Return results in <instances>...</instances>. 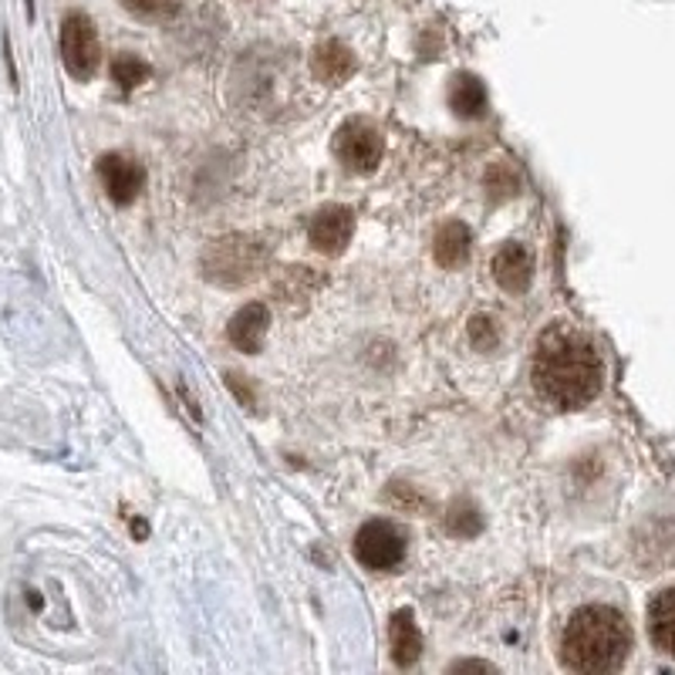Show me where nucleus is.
Returning <instances> with one entry per match:
<instances>
[{
	"instance_id": "nucleus-7",
	"label": "nucleus",
	"mask_w": 675,
	"mask_h": 675,
	"mask_svg": "<svg viewBox=\"0 0 675 675\" xmlns=\"http://www.w3.org/2000/svg\"><path fill=\"white\" fill-rule=\"evenodd\" d=\"M98 176L105 183L108 199L119 203V206H129L143 193V186H146L143 166L133 163V159H126V156H116V153H108V156L98 159Z\"/></svg>"
},
{
	"instance_id": "nucleus-6",
	"label": "nucleus",
	"mask_w": 675,
	"mask_h": 675,
	"mask_svg": "<svg viewBox=\"0 0 675 675\" xmlns=\"http://www.w3.org/2000/svg\"><path fill=\"white\" fill-rule=\"evenodd\" d=\"M334 156L352 173H372L382 159V136L365 119H349L334 136Z\"/></svg>"
},
{
	"instance_id": "nucleus-8",
	"label": "nucleus",
	"mask_w": 675,
	"mask_h": 675,
	"mask_svg": "<svg viewBox=\"0 0 675 675\" xmlns=\"http://www.w3.org/2000/svg\"><path fill=\"white\" fill-rule=\"evenodd\" d=\"M352 231H355V216H352L349 206H324V209L311 219V231H307V234H311V244H314L321 254L334 257V254H342V251L349 247Z\"/></svg>"
},
{
	"instance_id": "nucleus-18",
	"label": "nucleus",
	"mask_w": 675,
	"mask_h": 675,
	"mask_svg": "<svg viewBox=\"0 0 675 675\" xmlns=\"http://www.w3.org/2000/svg\"><path fill=\"white\" fill-rule=\"evenodd\" d=\"M446 520H449V530L460 534V537H470V534L480 530V513L470 503H453V507H449V513H446Z\"/></svg>"
},
{
	"instance_id": "nucleus-14",
	"label": "nucleus",
	"mask_w": 675,
	"mask_h": 675,
	"mask_svg": "<svg viewBox=\"0 0 675 675\" xmlns=\"http://www.w3.org/2000/svg\"><path fill=\"white\" fill-rule=\"evenodd\" d=\"M449 108L457 111L460 119H480L487 108V88L473 75H457L449 85Z\"/></svg>"
},
{
	"instance_id": "nucleus-17",
	"label": "nucleus",
	"mask_w": 675,
	"mask_h": 675,
	"mask_svg": "<svg viewBox=\"0 0 675 675\" xmlns=\"http://www.w3.org/2000/svg\"><path fill=\"white\" fill-rule=\"evenodd\" d=\"M487 189H490L493 199H510V196H517V189H520V176L513 173V166L497 163V166L487 173Z\"/></svg>"
},
{
	"instance_id": "nucleus-22",
	"label": "nucleus",
	"mask_w": 675,
	"mask_h": 675,
	"mask_svg": "<svg viewBox=\"0 0 675 675\" xmlns=\"http://www.w3.org/2000/svg\"><path fill=\"white\" fill-rule=\"evenodd\" d=\"M457 668H483V672H493V665H490V662H457V665H453V672H457Z\"/></svg>"
},
{
	"instance_id": "nucleus-10",
	"label": "nucleus",
	"mask_w": 675,
	"mask_h": 675,
	"mask_svg": "<svg viewBox=\"0 0 675 675\" xmlns=\"http://www.w3.org/2000/svg\"><path fill=\"white\" fill-rule=\"evenodd\" d=\"M267 324H271V314L264 304H247L234 314L231 321V342L241 349V352H251L257 355L264 349V334H267Z\"/></svg>"
},
{
	"instance_id": "nucleus-16",
	"label": "nucleus",
	"mask_w": 675,
	"mask_h": 675,
	"mask_svg": "<svg viewBox=\"0 0 675 675\" xmlns=\"http://www.w3.org/2000/svg\"><path fill=\"white\" fill-rule=\"evenodd\" d=\"M149 75H153V68L143 58H136V55H119L116 65H111V78H116L119 88H126V91H133L143 81H149Z\"/></svg>"
},
{
	"instance_id": "nucleus-20",
	"label": "nucleus",
	"mask_w": 675,
	"mask_h": 675,
	"mask_svg": "<svg viewBox=\"0 0 675 675\" xmlns=\"http://www.w3.org/2000/svg\"><path fill=\"white\" fill-rule=\"evenodd\" d=\"M470 342H473V349H480V352H490L493 345H497V327H493V321L490 317H473V324H470Z\"/></svg>"
},
{
	"instance_id": "nucleus-9",
	"label": "nucleus",
	"mask_w": 675,
	"mask_h": 675,
	"mask_svg": "<svg viewBox=\"0 0 675 675\" xmlns=\"http://www.w3.org/2000/svg\"><path fill=\"white\" fill-rule=\"evenodd\" d=\"M493 277L503 291L520 294L530 287L534 277V254L524 244H503L493 257Z\"/></svg>"
},
{
	"instance_id": "nucleus-2",
	"label": "nucleus",
	"mask_w": 675,
	"mask_h": 675,
	"mask_svg": "<svg viewBox=\"0 0 675 675\" xmlns=\"http://www.w3.org/2000/svg\"><path fill=\"white\" fill-rule=\"evenodd\" d=\"M632 648V628L622 612L588 605L575 612L560 635V662L571 672H615Z\"/></svg>"
},
{
	"instance_id": "nucleus-5",
	"label": "nucleus",
	"mask_w": 675,
	"mask_h": 675,
	"mask_svg": "<svg viewBox=\"0 0 675 675\" xmlns=\"http://www.w3.org/2000/svg\"><path fill=\"white\" fill-rule=\"evenodd\" d=\"M355 557L369 571H395L405 557V537L389 520H372L355 537Z\"/></svg>"
},
{
	"instance_id": "nucleus-12",
	"label": "nucleus",
	"mask_w": 675,
	"mask_h": 675,
	"mask_svg": "<svg viewBox=\"0 0 675 675\" xmlns=\"http://www.w3.org/2000/svg\"><path fill=\"white\" fill-rule=\"evenodd\" d=\"M389 638H392V658H395V665L409 668V665L422 655V635H419L415 618H412L409 608H399V612L392 615Z\"/></svg>"
},
{
	"instance_id": "nucleus-21",
	"label": "nucleus",
	"mask_w": 675,
	"mask_h": 675,
	"mask_svg": "<svg viewBox=\"0 0 675 675\" xmlns=\"http://www.w3.org/2000/svg\"><path fill=\"white\" fill-rule=\"evenodd\" d=\"M227 382H231V385H234V389H237V395H241V399H244V405H251V402H254V395H251V392H247V389H244V385H241V375H231V379H227Z\"/></svg>"
},
{
	"instance_id": "nucleus-1",
	"label": "nucleus",
	"mask_w": 675,
	"mask_h": 675,
	"mask_svg": "<svg viewBox=\"0 0 675 675\" xmlns=\"http://www.w3.org/2000/svg\"><path fill=\"white\" fill-rule=\"evenodd\" d=\"M534 389L554 409L588 405L605 382V365L591 338L568 321H554L537 338L534 352Z\"/></svg>"
},
{
	"instance_id": "nucleus-11",
	"label": "nucleus",
	"mask_w": 675,
	"mask_h": 675,
	"mask_svg": "<svg viewBox=\"0 0 675 675\" xmlns=\"http://www.w3.org/2000/svg\"><path fill=\"white\" fill-rule=\"evenodd\" d=\"M648 635L658 652L675 658V588L658 591L648 605Z\"/></svg>"
},
{
	"instance_id": "nucleus-15",
	"label": "nucleus",
	"mask_w": 675,
	"mask_h": 675,
	"mask_svg": "<svg viewBox=\"0 0 675 675\" xmlns=\"http://www.w3.org/2000/svg\"><path fill=\"white\" fill-rule=\"evenodd\" d=\"M432 254H436V261L442 264V267H460L467 257H470V231L463 227V223H442L439 227V234H436V247H432Z\"/></svg>"
},
{
	"instance_id": "nucleus-3",
	"label": "nucleus",
	"mask_w": 675,
	"mask_h": 675,
	"mask_svg": "<svg viewBox=\"0 0 675 675\" xmlns=\"http://www.w3.org/2000/svg\"><path fill=\"white\" fill-rule=\"evenodd\" d=\"M261 264H264V251L251 237H223L203 257L206 277L213 284H227V287H237L244 281L257 277Z\"/></svg>"
},
{
	"instance_id": "nucleus-19",
	"label": "nucleus",
	"mask_w": 675,
	"mask_h": 675,
	"mask_svg": "<svg viewBox=\"0 0 675 675\" xmlns=\"http://www.w3.org/2000/svg\"><path fill=\"white\" fill-rule=\"evenodd\" d=\"M123 8H126L129 14H136V18H149V21H156V18L173 14L176 0H123Z\"/></svg>"
},
{
	"instance_id": "nucleus-4",
	"label": "nucleus",
	"mask_w": 675,
	"mask_h": 675,
	"mask_svg": "<svg viewBox=\"0 0 675 675\" xmlns=\"http://www.w3.org/2000/svg\"><path fill=\"white\" fill-rule=\"evenodd\" d=\"M61 58L71 78L88 81L98 71L101 61V45H98V31L85 14H68L61 25Z\"/></svg>"
},
{
	"instance_id": "nucleus-13",
	"label": "nucleus",
	"mask_w": 675,
	"mask_h": 675,
	"mask_svg": "<svg viewBox=\"0 0 675 675\" xmlns=\"http://www.w3.org/2000/svg\"><path fill=\"white\" fill-rule=\"evenodd\" d=\"M355 71V55L342 41H324L314 51V75L327 85H342Z\"/></svg>"
}]
</instances>
